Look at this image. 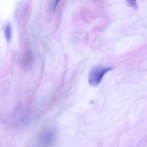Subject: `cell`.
<instances>
[{
    "mask_svg": "<svg viewBox=\"0 0 147 147\" xmlns=\"http://www.w3.org/2000/svg\"><path fill=\"white\" fill-rule=\"evenodd\" d=\"M127 3L129 6H130L132 8L136 9L137 8V3H136V0H127Z\"/></svg>",
    "mask_w": 147,
    "mask_h": 147,
    "instance_id": "3957f363",
    "label": "cell"
},
{
    "mask_svg": "<svg viewBox=\"0 0 147 147\" xmlns=\"http://www.w3.org/2000/svg\"><path fill=\"white\" fill-rule=\"evenodd\" d=\"M6 34H7V40H9L10 37H11V27H10L9 25H8L7 27V29H6Z\"/></svg>",
    "mask_w": 147,
    "mask_h": 147,
    "instance_id": "277c9868",
    "label": "cell"
},
{
    "mask_svg": "<svg viewBox=\"0 0 147 147\" xmlns=\"http://www.w3.org/2000/svg\"><path fill=\"white\" fill-rule=\"evenodd\" d=\"M57 134L55 131L52 129H45L40 132L38 138L40 147H52L55 144Z\"/></svg>",
    "mask_w": 147,
    "mask_h": 147,
    "instance_id": "7a4b0ae2",
    "label": "cell"
},
{
    "mask_svg": "<svg viewBox=\"0 0 147 147\" xmlns=\"http://www.w3.org/2000/svg\"><path fill=\"white\" fill-rule=\"evenodd\" d=\"M60 0H55L54 1V4H53V10H55L56 9V7H57V5H58L59 2H60Z\"/></svg>",
    "mask_w": 147,
    "mask_h": 147,
    "instance_id": "5b68a950",
    "label": "cell"
},
{
    "mask_svg": "<svg viewBox=\"0 0 147 147\" xmlns=\"http://www.w3.org/2000/svg\"><path fill=\"white\" fill-rule=\"evenodd\" d=\"M113 67L98 65L93 67L89 73V83L92 86H97L100 83L105 75L111 71Z\"/></svg>",
    "mask_w": 147,
    "mask_h": 147,
    "instance_id": "6da1fadb",
    "label": "cell"
}]
</instances>
